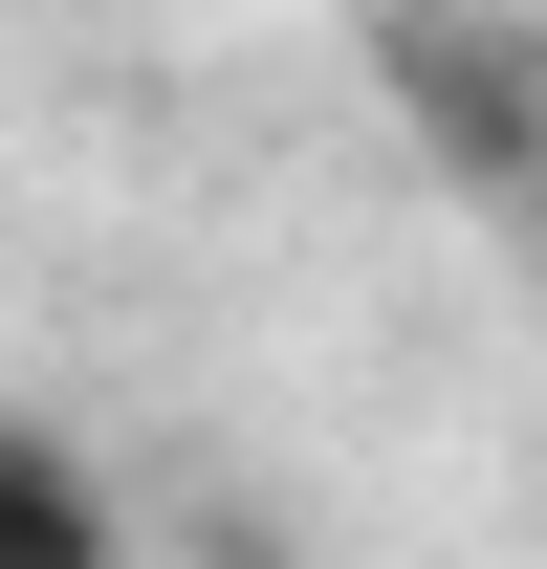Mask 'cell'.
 Here are the masks:
<instances>
[{
    "mask_svg": "<svg viewBox=\"0 0 547 569\" xmlns=\"http://www.w3.org/2000/svg\"><path fill=\"white\" fill-rule=\"evenodd\" d=\"M372 110L460 198H547V22H504V0H395L372 22Z\"/></svg>",
    "mask_w": 547,
    "mask_h": 569,
    "instance_id": "1",
    "label": "cell"
},
{
    "mask_svg": "<svg viewBox=\"0 0 547 569\" xmlns=\"http://www.w3.org/2000/svg\"><path fill=\"white\" fill-rule=\"evenodd\" d=\"M0 569H110V482L44 417H0Z\"/></svg>",
    "mask_w": 547,
    "mask_h": 569,
    "instance_id": "2",
    "label": "cell"
}]
</instances>
